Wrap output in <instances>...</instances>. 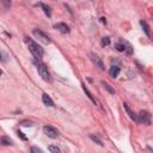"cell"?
I'll return each instance as SVG.
<instances>
[{"label":"cell","mask_w":153,"mask_h":153,"mask_svg":"<svg viewBox=\"0 0 153 153\" xmlns=\"http://www.w3.org/2000/svg\"><path fill=\"white\" fill-rule=\"evenodd\" d=\"M82 88H84V91H85V93L87 94V97H88V98H90V99H91V100H92V102H93V103L96 104L97 102H96V99L93 98V96H92V93H91V92L88 91V88H87V87H86L85 85H82Z\"/></svg>","instance_id":"obj_15"},{"label":"cell","mask_w":153,"mask_h":153,"mask_svg":"<svg viewBox=\"0 0 153 153\" xmlns=\"http://www.w3.org/2000/svg\"><path fill=\"white\" fill-rule=\"evenodd\" d=\"M32 33H33V36H35L36 38H38L39 42H42V43H44V44H49V43H50V38H49L44 32H42L41 30L35 29V30L32 31Z\"/></svg>","instance_id":"obj_4"},{"label":"cell","mask_w":153,"mask_h":153,"mask_svg":"<svg viewBox=\"0 0 153 153\" xmlns=\"http://www.w3.org/2000/svg\"><path fill=\"white\" fill-rule=\"evenodd\" d=\"M39 6L43 8V11H44L45 16H48V17H50V16H51V12H50V8H49V6H47L45 4H39Z\"/></svg>","instance_id":"obj_14"},{"label":"cell","mask_w":153,"mask_h":153,"mask_svg":"<svg viewBox=\"0 0 153 153\" xmlns=\"http://www.w3.org/2000/svg\"><path fill=\"white\" fill-rule=\"evenodd\" d=\"M1 73H2V72H1V69H0V75H1Z\"/></svg>","instance_id":"obj_25"},{"label":"cell","mask_w":153,"mask_h":153,"mask_svg":"<svg viewBox=\"0 0 153 153\" xmlns=\"http://www.w3.org/2000/svg\"><path fill=\"white\" fill-rule=\"evenodd\" d=\"M100 82H102V85L104 86V88H105V90H106L109 93H111V94H114V93H115V90H114V88H112V87H111V86H110L108 82H105L104 80H102Z\"/></svg>","instance_id":"obj_12"},{"label":"cell","mask_w":153,"mask_h":153,"mask_svg":"<svg viewBox=\"0 0 153 153\" xmlns=\"http://www.w3.org/2000/svg\"><path fill=\"white\" fill-rule=\"evenodd\" d=\"M26 44H27V47H29V50H30V53L33 55V57L35 59H37V60H39V59H42V56H43V49L36 43V42H33L32 39H26Z\"/></svg>","instance_id":"obj_1"},{"label":"cell","mask_w":153,"mask_h":153,"mask_svg":"<svg viewBox=\"0 0 153 153\" xmlns=\"http://www.w3.org/2000/svg\"><path fill=\"white\" fill-rule=\"evenodd\" d=\"M100 20H102V23H106V20H105V18L103 17V18H100Z\"/></svg>","instance_id":"obj_23"},{"label":"cell","mask_w":153,"mask_h":153,"mask_svg":"<svg viewBox=\"0 0 153 153\" xmlns=\"http://www.w3.org/2000/svg\"><path fill=\"white\" fill-rule=\"evenodd\" d=\"M120 72H121V69H120L118 66H111L110 69H109V74H110L111 78H117Z\"/></svg>","instance_id":"obj_9"},{"label":"cell","mask_w":153,"mask_h":153,"mask_svg":"<svg viewBox=\"0 0 153 153\" xmlns=\"http://www.w3.org/2000/svg\"><path fill=\"white\" fill-rule=\"evenodd\" d=\"M18 136H20L23 140H26V136H25V135H24L22 131H18Z\"/></svg>","instance_id":"obj_22"},{"label":"cell","mask_w":153,"mask_h":153,"mask_svg":"<svg viewBox=\"0 0 153 153\" xmlns=\"http://www.w3.org/2000/svg\"><path fill=\"white\" fill-rule=\"evenodd\" d=\"M22 126H24V127L32 126V122H30V121H23V122H22Z\"/></svg>","instance_id":"obj_21"},{"label":"cell","mask_w":153,"mask_h":153,"mask_svg":"<svg viewBox=\"0 0 153 153\" xmlns=\"http://www.w3.org/2000/svg\"><path fill=\"white\" fill-rule=\"evenodd\" d=\"M123 109H124V111L127 112V115L130 117V120H133V121L137 122V117H136V115L130 110V108L128 106V104H127V103H123Z\"/></svg>","instance_id":"obj_8"},{"label":"cell","mask_w":153,"mask_h":153,"mask_svg":"<svg viewBox=\"0 0 153 153\" xmlns=\"http://www.w3.org/2000/svg\"><path fill=\"white\" fill-rule=\"evenodd\" d=\"M43 133H44L48 137H51V139H56V137L59 136L57 129H55V128L51 127V126H44V127H43Z\"/></svg>","instance_id":"obj_5"},{"label":"cell","mask_w":153,"mask_h":153,"mask_svg":"<svg viewBox=\"0 0 153 153\" xmlns=\"http://www.w3.org/2000/svg\"><path fill=\"white\" fill-rule=\"evenodd\" d=\"M0 143L4 145V146H8V145H12L13 141H12V139H10L8 136H1V137H0Z\"/></svg>","instance_id":"obj_11"},{"label":"cell","mask_w":153,"mask_h":153,"mask_svg":"<svg viewBox=\"0 0 153 153\" xmlns=\"http://www.w3.org/2000/svg\"><path fill=\"white\" fill-rule=\"evenodd\" d=\"M37 71H38V74L42 76L43 80L50 81V74H49L48 68H47V66H45L44 63H41V62L37 63Z\"/></svg>","instance_id":"obj_3"},{"label":"cell","mask_w":153,"mask_h":153,"mask_svg":"<svg viewBox=\"0 0 153 153\" xmlns=\"http://www.w3.org/2000/svg\"><path fill=\"white\" fill-rule=\"evenodd\" d=\"M1 60H2V57H1V53H0V61H1Z\"/></svg>","instance_id":"obj_24"},{"label":"cell","mask_w":153,"mask_h":153,"mask_svg":"<svg viewBox=\"0 0 153 153\" xmlns=\"http://www.w3.org/2000/svg\"><path fill=\"white\" fill-rule=\"evenodd\" d=\"M115 48H116L117 51H124L126 50V45L122 44V43H116L115 44Z\"/></svg>","instance_id":"obj_17"},{"label":"cell","mask_w":153,"mask_h":153,"mask_svg":"<svg viewBox=\"0 0 153 153\" xmlns=\"http://www.w3.org/2000/svg\"><path fill=\"white\" fill-rule=\"evenodd\" d=\"M137 117V123H143L146 126H149L151 124V114L148 111H140L139 115H136Z\"/></svg>","instance_id":"obj_2"},{"label":"cell","mask_w":153,"mask_h":153,"mask_svg":"<svg viewBox=\"0 0 153 153\" xmlns=\"http://www.w3.org/2000/svg\"><path fill=\"white\" fill-rule=\"evenodd\" d=\"M31 153H43V151H42L41 148L33 146V147H31Z\"/></svg>","instance_id":"obj_20"},{"label":"cell","mask_w":153,"mask_h":153,"mask_svg":"<svg viewBox=\"0 0 153 153\" xmlns=\"http://www.w3.org/2000/svg\"><path fill=\"white\" fill-rule=\"evenodd\" d=\"M90 137H91V139H92V140H93L94 142H97L98 145H100V146H103V143H102V141H100V140H99V139H98V137H97L96 135H93V134H91V135H90Z\"/></svg>","instance_id":"obj_18"},{"label":"cell","mask_w":153,"mask_h":153,"mask_svg":"<svg viewBox=\"0 0 153 153\" xmlns=\"http://www.w3.org/2000/svg\"><path fill=\"white\" fill-rule=\"evenodd\" d=\"M90 57H91V61L96 65V67H98L100 71H103V69H104V63H103V61L100 60V57H99L97 54L91 53V54H90Z\"/></svg>","instance_id":"obj_6"},{"label":"cell","mask_w":153,"mask_h":153,"mask_svg":"<svg viewBox=\"0 0 153 153\" xmlns=\"http://www.w3.org/2000/svg\"><path fill=\"white\" fill-rule=\"evenodd\" d=\"M140 25L142 26V30L146 32V35H147V36H149V35H151V32H149V27H148L147 23H146V22H143V20H141V22H140Z\"/></svg>","instance_id":"obj_13"},{"label":"cell","mask_w":153,"mask_h":153,"mask_svg":"<svg viewBox=\"0 0 153 153\" xmlns=\"http://www.w3.org/2000/svg\"><path fill=\"white\" fill-rule=\"evenodd\" d=\"M110 44V38L109 37H103L102 38V45H109Z\"/></svg>","instance_id":"obj_19"},{"label":"cell","mask_w":153,"mask_h":153,"mask_svg":"<svg viewBox=\"0 0 153 153\" xmlns=\"http://www.w3.org/2000/svg\"><path fill=\"white\" fill-rule=\"evenodd\" d=\"M54 27H55L56 30H59L61 33H68V32H69V27H68V25L65 24V23H57V24L54 25Z\"/></svg>","instance_id":"obj_7"},{"label":"cell","mask_w":153,"mask_h":153,"mask_svg":"<svg viewBox=\"0 0 153 153\" xmlns=\"http://www.w3.org/2000/svg\"><path fill=\"white\" fill-rule=\"evenodd\" d=\"M48 149L50 151V153H61L60 148H59L57 146H54V145H50V146L48 147Z\"/></svg>","instance_id":"obj_16"},{"label":"cell","mask_w":153,"mask_h":153,"mask_svg":"<svg viewBox=\"0 0 153 153\" xmlns=\"http://www.w3.org/2000/svg\"><path fill=\"white\" fill-rule=\"evenodd\" d=\"M42 100H43L44 105H47V106H54L53 99H51L47 93H43V94H42Z\"/></svg>","instance_id":"obj_10"}]
</instances>
